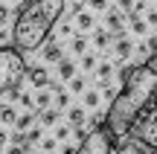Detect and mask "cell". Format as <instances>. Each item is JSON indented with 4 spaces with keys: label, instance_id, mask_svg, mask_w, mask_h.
<instances>
[{
    "label": "cell",
    "instance_id": "6da1fadb",
    "mask_svg": "<svg viewBox=\"0 0 157 154\" xmlns=\"http://www.w3.org/2000/svg\"><path fill=\"white\" fill-rule=\"evenodd\" d=\"M157 96V70L151 64H137L128 70V76L122 79L119 93H113L111 108H108V128L113 131L117 140H125L131 134V125L140 119V114L154 102Z\"/></svg>",
    "mask_w": 157,
    "mask_h": 154
},
{
    "label": "cell",
    "instance_id": "7a4b0ae2",
    "mask_svg": "<svg viewBox=\"0 0 157 154\" xmlns=\"http://www.w3.org/2000/svg\"><path fill=\"white\" fill-rule=\"evenodd\" d=\"M64 9H67V0H23V9L15 21V29H12L15 47L21 52H32L44 47L47 35L52 32Z\"/></svg>",
    "mask_w": 157,
    "mask_h": 154
},
{
    "label": "cell",
    "instance_id": "3957f363",
    "mask_svg": "<svg viewBox=\"0 0 157 154\" xmlns=\"http://www.w3.org/2000/svg\"><path fill=\"white\" fill-rule=\"evenodd\" d=\"M26 76V61L17 47H0V93L21 87Z\"/></svg>",
    "mask_w": 157,
    "mask_h": 154
},
{
    "label": "cell",
    "instance_id": "277c9868",
    "mask_svg": "<svg viewBox=\"0 0 157 154\" xmlns=\"http://www.w3.org/2000/svg\"><path fill=\"white\" fill-rule=\"evenodd\" d=\"M113 148H117V137L108 128V122H102L87 131V137L78 143L76 154H113Z\"/></svg>",
    "mask_w": 157,
    "mask_h": 154
},
{
    "label": "cell",
    "instance_id": "5b68a950",
    "mask_svg": "<svg viewBox=\"0 0 157 154\" xmlns=\"http://www.w3.org/2000/svg\"><path fill=\"white\" fill-rule=\"evenodd\" d=\"M131 137L137 143H143L146 148L157 151V99L140 114V119L131 125Z\"/></svg>",
    "mask_w": 157,
    "mask_h": 154
},
{
    "label": "cell",
    "instance_id": "8992f818",
    "mask_svg": "<svg viewBox=\"0 0 157 154\" xmlns=\"http://www.w3.org/2000/svg\"><path fill=\"white\" fill-rule=\"evenodd\" d=\"M105 29L113 35H125V23H122V9H108L105 17Z\"/></svg>",
    "mask_w": 157,
    "mask_h": 154
},
{
    "label": "cell",
    "instance_id": "52a82bcc",
    "mask_svg": "<svg viewBox=\"0 0 157 154\" xmlns=\"http://www.w3.org/2000/svg\"><path fill=\"white\" fill-rule=\"evenodd\" d=\"M26 76H29V81H32V87H50V73H47V67H32V70H26Z\"/></svg>",
    "mask_w": 157,
    "mask_h": 154
},
{
    "label": "cell",
    "instance_id": "ba28073f",
    "mask_svg": "<svg viewBox=\"0 0 157 154\" xmlns=\"http://www.w3.org/2000/svg\"><path fill=\"white\" fill-rule=\"evenodd\" d=\"M113 52H117V61H128L131 52H134V44H131L125 35H117V44H113Z\"/></svg>",
    "mask_w": 157,
    "mask_h": 154
},
{
    "label": "cell",
    "instance_id": "9c48e42d",
    "mask_svg": "<svg viewBox=\"0 0 157 154\" xmlns=\"http://www.w3.org/2000/svg\"><path fill=\"white\" fill-rule=\"evenodd\" d=\"M113 154H151V148H146L143 143H137V140L131 137V140H125L119 148H113Z\"/></svg>",
    "mask_w": 157,
    "mask_h": 154
},
{
    "label": "cell",
    "instance_id": "30bf717a",
    "mask_svg": "<svg viewBox=\"0 0 157 154\" xmlns=\"http://www.w3.org/2000/svg\"><path fill=\"white\" fill-rule=\"evenodd\" d=\"M73 23H76V26L78 29H82V32H90V29H93V15H90V12H84V9H78L76 12V15H73Z\"/></svg>",
    "mask_w": 157,
    "mask_h": 154
},
{
    "label": "cell",
    "instance_id": "8fae6325",
    "mask_svg": "<svg viewBox=\"0 0 157 154\" xmlns=\"http://www.w3.org/2000/svg\"><path fill=\"white\" fill-rule=\"evenodd\" d=\"M44 61L47 64H58L61 61V41H52L44 47Z\"/></svg>",
    "mask_w": 157,
    "mask_h": 154
},
{
    "label": "cell",
    "instance_id": "7c38bea8",
    "mask_svg": "<svg viewBox=\"0 0 157 154\" xmlns=\"http://www.w3.org/2000/svg\"><path fill=\"white\" fill-rule=\"evenodd\" d=\"M76 76V64L70 61V58H61V61H58V79L61 81H70Z\"/></svg>",
    "mask_w": 157,
    "mask_h": 154
},
{
    "label": "cell",
    "instance_id": "4fadbf2b",
    "mask_svg": "<svg viewBox=\"0 0 157 154\" xmlns=\"http://www.w3.org/2000/svg\"><path fill=\"white\" fill-rule=\"evenodd\" d=\"M17 119V111L12 105H0V125H15Z\"/></svg>",
    "mask_w": 157,
    "mask_h": 154
},
{
    "label": "cell",
    "instance_id": "5bb4252c",
    "mask_svg": "<svg viewBox=\"0 0 157 154\" xmlns=\"http://www.w3.org/2000/svg\"><path fill=\"white\" fill-rule=\"evenodd\" d=\"M67 119H70V128H82L84 125V108H70L67 111Z\"/></svg>",
    "mask_w": 157,
    "mask_h": 154
},
{
    "label": "cell",
    "instance_id": "9a60e30c",
    "mask_svg": "<svg viewBox=\"0 0 157 154\" xmlns=\"http://www.w3.org/2000/svg\"><path fill=\"white\" fill-rule=\"evenodd\" d=\"M111 38H113V32H108V29H96L93 32V44L99 47V50H105V47L111 44Z\"/></svg>",
    "mask_w": 157,
    "mask_h": 154
},
{
    "label": "cell",
    "instance_id": "2e32d148",
    "mask_svg": "<svg viewBox=\"0 0 157 154\" xmlns=\"http://www.w3.org/2000/svg\"><path fill=\"white\" fill-rule=\"evenodd\" d=\"M35 105H38L41 111L52 105V93H50V87H41V90H38V96H35Z\"/></svg>",
    "mask_w": 157,
    "mask_h": 154
},
{
    "label": "cell",
    "instance_id": "e0dca14e",
    "mask_svg": "<svg viewBox=\"0 0 157 154\" xmlns=\"http://www.w3.org/2000/svg\"><path fill=\"white\" fill-rule=\"evenodd\" d=\"M41 125H58V108H44L41 111Z\"/></svg>",
    "mask_w": 157,
    "mask_h": 154
},
{
    "label": "cell",
    "instance_id": "ac0fdd59",
    "mask_svg": "<svg viewBox=\"0 0 157 154\" xmlns=\"http://www.w3.org/2000/svg\"><path fill=\"white\" fill-rule=\"evenodd\" d=\"M128 23H131V29H134L137 35H146V32H148V23L143 21V17L137 15V12H131V21H128Z\"/></svg>",
    "mask_w": 157,
    "mask_h": 154
},
{
    "label": "cell",
    "instance_id": "d6986e66",
    "mask_svg": "<svg viewBox=\"0 0 157 154\" xmlns=\"http://www.w3.org/2000/svg\"><path fill=\"white\" fill-rule=\"evenodd\" d=\"M96 76H99V81H111V76H113V64H111V61L96 64Z\"/></svg>",
    "mask_w": 157,
    "mask_h": 154
},
{
    "label": "cell",
    "instance_id": "ffe728a7",
    "mask_svg": "<svg viewBox=\"0 0 157 154\" xmlns=\"http://www.w3.org/2000/svg\"><path fill=\"white\" fill-rule=\"evenodd\" d=\"M32 122H35V114H17L15 128H17V131H29V128H32Z\"/></svg>",
    "mask_w": 157,
    "mask_h": 154
},
{
    "label": "cell",
    "instance_id": "44dd1931",
    "mask_svg": "<svg viewBox=\"0 0 157 154\" xmlns=\"http://www.w3.org/2000/svg\"><path fill=\"white\" fill-rule=\"evenodd\" d=\"M70 50H73L76 55H84V50H87V38H84V35H76L73 44H70Z\"/></svg>",
    "mask_w": 157,
    "mask_h": 154
},
{
    "label": "cell",
    "instance_id": "7402d4cb",
    "mask_svg": "<svg viewBox=\"0 0 157 154\" xmlns=\"http://www.w3.org/2000/svg\"><path fill=\"white\" fill-rule=\"evenodd\" d=\"M99 102H102L99 90H84V108H96Z\"/></svg>",
    "mask_w": 157,
    "mask_h": 154
},
{
    "label": "cell",
    "instance_id": "603a6c76",
    "mask_svg": "<svg viewBox=\"0 0 157 154\" xmlns=\"http://www.w3.org/2000/svg\"><path fill=\"white\" fill-rule=\"evenodd\" d=\"M52 105H56L58 111H61V108H67V105H70V93H64V90H56V99H52Z\"/></svg>",
    "mask_w": 157,
    "mask_h": 154
},
{
    "label": "cell",
    "instance_id": "cb8c5ba5",
    "mask_svg": "<svg viewBox=\"0 0 157 154\" xmlns=\"http://www.w3.org/2000/svg\"><path fill=\"white\" fill-rule=\"evenodd\" d=\"M70 90L73 93H84V76H73V79H70Z\"/></svg>",
    "mask_w": 157,
    "mask_h": 154
},
{
    "label": "cell",
    "instance_id": "d4e9b609",
    "mask_svg": "<svg viewBox=\"0 0 157 154\" xmlns=\"http://www.w3.org/2000/svg\"><path fill=\"white\" fill-rule=\"evenodd\" d=\"M9 21H12V9L6 3H0V26H6Z\"/></svg>",
    "mask_w": 157,
    "mask_h": 154
},
{
    "label": "cell",
    "instance_id": "484cf974",
    "mask_svg": "<svg viewBox=\"0 0 157 154\" xmlns=\"http://www.w3.org/2000/svg\"><path fill=\"white\" fill-rule=\"evenodd\" d=\"M82 67L84 70H93L96 67V55H93V52H84V55H82Z\"/></svg>",
    "mask_w": 157,
    "mask_h": 154
},
{
    "label": "cell",
    "instance_id": "4316f807",
    "mask_svg": "<svg viewBox=\"0 0 157 154\" xmlns=\"http://www.w3.org/2000/svg\"><path fill=\"white\" fill-rule=\"evenodd\" d=\"M70 134H73V128H70V125H58L56 128V140H61V143L70 137Z\"/></svg>",
    "mask_w": 157,
    "mask_h": 154
},
{
    "label": "cell",
    "instance_id": "83f0119b",
    "mask_svg": "<svg viewBox=\"0 0 157 154\" xmlns=\"http://www.w3.org/2000/svg\"><path fill=\"white\" fill-rule=\"evenodd\" d=\"M70 35H73V23H61V26H58V41L70 38Z\"/></svg>",
    "mask_w": 157,
    "mask_h": 154
},
{
    "label": "cell",
    "instance_id": "f1b7e54d",
    "mask_svg": "<svg viewBox=\"0 0 157 154\" xmlns=\"http://www.w3.org/2000/svg\"><path fill=\"white\" fill-rule=\"evenodd\" d=\"M38 140H41V128H29L26 131V143L32 145V143H38Z\"/></svg>",
    "mask_w": 157,
    "mask_h": 154
},
{
    "label": "cell",
    "instance_id": "f546056e",
    "mask_svg": "<svg viewBox=\"0 0 157 154\" xmlns=\"http://www.w3.org/2000/svg\"><path fill=\"white\" fill-rule=\"evenodd\" d=\"M93 12H108V0H87Z\"/></svg>",
    "mask_w": 157,
    "mask_h": 154
},
{
    "label": "cell",
    "instance_id": "4dcf8cb0",
    "mask_svg": "<svg viewBox=\"0 0 157 154\" xmlns=\"http://www.w3.org/2000/svg\"><path fill=\"white\" fill-rule=\"evenodd\" d=\"M56 143H58L56 137H52V140H44V137H41V151H56Z\"/></svg>",
    "mask_w": 157,
    "mask_h": 154
},
{
    "label": "cell",
    "instance_id": "1f68e13d",
    "mask_svg": "<svg viewBox=\"0 0 157 154\" xmlns=\"http://www.w3.org/2000/svg\"><path fill=\"white\" fill-rule=\"evenodd\" d=\"M26 151H29V145H17V143L6 148V154H26Z\"/></svg>",
    "mask_w": 157,
    "mask_h": 154
},
{
    "label": "cell",
    "instance_id": "d6a6232c",
    "mask_svg": "<svg viewBox=\"0 0 157 154\" xmlns=\"http://www.w3.org/2000/svg\"><path fill=\"white\" fill-rule=\"evenodd\" d=\"M148 64L157 70V38H154V44H151V55H148Z\"/></svg>",
    "mask_w": 157,
    "mask_h": 154
},
{
    "label": "cell",
    "instance_id": "836d02e7",
    "mask_svg": "<svg viewBox=\"0 0 157 154\" xmlns=\"http://www.w3.org/2000/svg\"><path fill=\"white\" fill-rule=\"evenodd\" d=\"M17 102H21V105H26V108H32V105H35V99L29 96V93H21V96H17Z\"/></svg>",
    "mask_w": 157,
    "mask_h": 154
},
{
    "label": "cell",
    "instance_id": "e575fe53",
    "mask_svg": "<svg viewBox=\"0 0 157 154\" xmlns=\"http://www.w3.org/2000/svg\"><path fill=\"white\" fill-rule=\"evenodd\" d=\"M117 6L122 12H131V9H134V0H117Z\"/></svg>",
    "mask_w": 157,
    "mask_h": 154
},
{
    "label": "cell",
    "instance_id": "d590c367",
    "mask_svg": "<svg viewBox=\"0 0 157 154\" xmlns=\"http://www.w3.org/2000/svg\"><path fill=\"white\" fill-rule=\"evenodd\" d=\"M146 23H148V26H157V12H154V9L146 15Z\"/></svg>",
    "mask_w": 157,
    "mask_h": 154
},
{
    "label": "cell",
    "instance_id": "8d00e7d4",
    "mask_svg": "<svg viewBox=\"0 0 157 154\" xmlns=\"http://www.w3.org/2000/svg\"><path fill=\"white\" fill-rule=\"evenodd\" d=\"M76 148H78V143H76V145H64L61 154H76Z\"/></svg>",
    "mask_w": 157,
    "mask_h": 154
},
{
    "label": "cell",
    "instance_id": "74e56055",
    "mask_svg": "<svg viewBox=\"0 0 157 154\" xmlns=\"http://www.w3.org/2000/svg\"><path fill=\"white\" fill-rule=\"evenodd\" d=\"M6 143H9V134H6V131H3V128H0V148H3V145H6Z\"/></svg>",
    "mask_w": 157,
    "mask_h": 154
},
{
    "label": "cell",
    "instance_id": "f35d334b",
    "mask_svg": "<svg viewBox=\"0 0 157 154\" xmlns=\"http://www.w3.org/2000/svg\"><path fill=\"white\" fill-rule=\"evenodd\" d=\"M9 3H15V6H17V3H23V0H9Z\"/></svg>",
    "mask_w": 157,
    "mask_h": 154
},
{
    "label": "cell",
    "instance_id": "ab89813d",
    "mask_svg": "<svg viewBox=\"0 0 157 154\" xmlns=\"http://www.w3.org/2000/svg\"><path fill=\"white\" fill-rule=\"evenodd\" d=\"M26 154H41V151H26Z\"/></svg>",
    "mask_w": 157,
    "mask_h": 154
}]
</instances>
